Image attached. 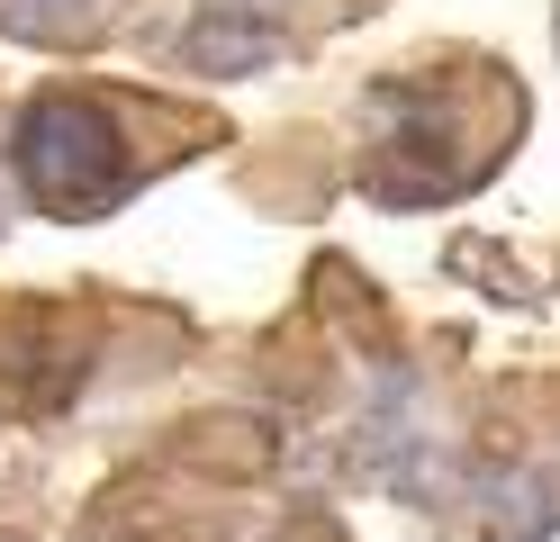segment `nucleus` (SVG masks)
Instances as JSON below:
<instances>
[{
  "label": "nucleus",
  "instance_id": "f257e3e1",
  "mask_svg": "<svg viewBox=\"0 0 560 542\" xmlns=\"http://www.w3.org/2000/svg\"><path fill=\"white\" fill-rule=\"evenodd\" d=\"M10 163H19V191L37 199L46 217H100V208H118L127 199V145L109 127V108L82 100V91H46V100H27V118L10 136Z\"/></svg>",
  "mask_w": 560,
  "mask_h": 542
}]
</instances>
